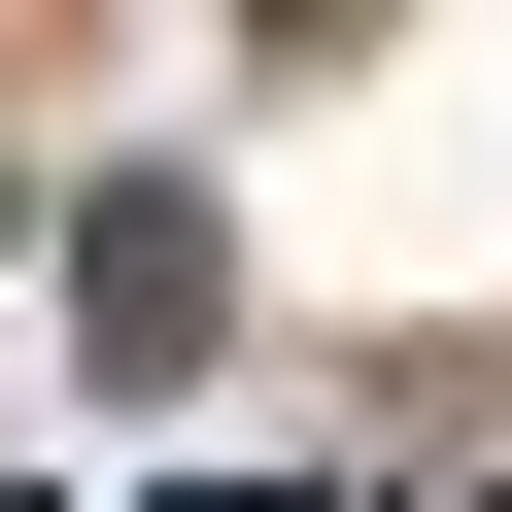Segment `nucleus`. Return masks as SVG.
<instances>
[{
    "mask_svg": "<svg viewBox=\"0 0 512 512\" xmlns=\"http://www.w3.org/2000/svg\"><path fill=\"white\" fill-rule=\"evenodd\" d=\"M69 308H103V376H171V342L239 308V239H205V205L137 171V205H69Z\"/></svg>",
    "mask_w": 512,
    "mask_h": 512,
    "instance_id": "nucleus-1",
    "label": "nucleus"
}]
</instances>
